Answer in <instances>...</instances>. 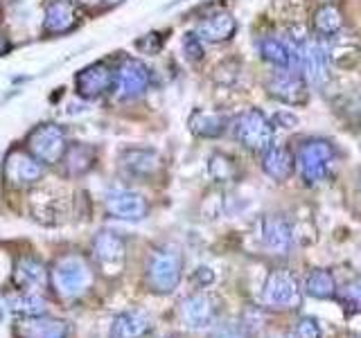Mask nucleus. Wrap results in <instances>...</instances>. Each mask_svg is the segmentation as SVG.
I'll return each instance as SVG.
<instances>
[{
    "label": "nucleus",
    "mask_w": 361,
    "mask_h": 338,
    "mask_svg": "<svg viewBox=\"0 0 361 338\" xmlns=\"http://www.w3.org/2000/svg\"><path fill=\"white\" fill-rule=\"evenodd\" d=\"M50 280H52L54 291L59 293L61 298L75 300V298H82L84 293H88V289L93 287V268H90V264L82 255L68 253L52 264Z\"/></svg>",
    "instance_id": "1"
},
{
    "label": "nucleus",
    "mask_w": 361,
    "mask_h": 338,
    "mask_svg": "<svg viewBox=\"0 0 361 338\" xmlns=\"http://www.w3.org/2000/svg\"><path fill=\"white\" fill-rule=\"evenodd\" d=\"M183 280V255L174 246L156 248L147 262V287L156 296L174 293Z\"/></svg>",
    "instance_id": "2"
},
{
    "label": "nucleus",
    "mask_w": 361,
    "mask_h": 338,
    "mask_svg": "<svg viewBox=\"0 0 361 338\" xmlns=\"http://www.w3.org/2000/svg\"><path fill=\"white\" fill-rule=\"evenodd\" d=\"M235 140L253 154H264L274 144V124L259 108H248L233 124Z\"/></svg>",
    "instance_id": "3"
},
{
    "label": "nucleus",
    "mask_w": 361,
    "mask_h": 338,
    "mask_svg": "<svg viewBox=\"0 0 361 338\" xmlns=\"http://www.w3.org/2000/svg\"><path fill=\"white\" fill-rule=\"evenodd\" d=\"M262 302L269 309H296L302 302L300 280L287 268H274L264 280Z\"/></svg>",
    "instance_id": "4"
},
{
    "label": "nucleus",
    "mask_w": 361,
    "mask_h": 338,
    "mask_svg": "<svg viewBox=\"0 0 361 338\" xmlns=\"http://www.w3.org/2000/svg\"><path fill=\"white\" fill-rule=\"evenodd\" d=\"M27 151L37 158L43 165H56L61 163V158L68 149L66 131L54 122H45L34 127L27 135Z\"/></svg>",
    "instance_id": "5"
},
{
    "label": "nucleus",
    "mask_w": 361,
    "mask_h": 338,
    "mask_svg": "<svg viewBox=\"0 0 361 338\" xmlns=\"http://www.w3.org/2000/svg\"><path fill=\"white\" fill-rule=\"evenodd\" d=\"M334 158H336V151L330 140L312 138L300 146L296 163L300 165V174L307 180V185H319L321 180H325L327 174H330Z\"/></svg>",
    "instance_id": "6"
},
{
    "label": "nucleus",
    "mask_w": 361,
    "mask_h": 338,
    "mask_svg": "<svg viewBox=\"0 0 361 338\" xmlns=\"http://www.w3.org/2000/svg\"><path fill=\"white\" fill-rule=\"evenodd\" d=\"M93 255L102 275L120 277L127 264V242L116 230H102L93 239Z\"/></svg>",
    "instance_id": "7"
},
{
    "label": "nucleus",
    "mask_w": 361,
    "mask_h": 338,
    "mask_svg": "<svg viewBox=\"0 0 361 338\" xmlns=\"http://www.w3.org/2000/svg\"><path fill=\"white\" fill-rule=\"evenodd\" d=\"M267 90L271 97L287 106H302V104H307V97H310L307 79L298 73H291V68L289 70H278L271 75L267 79Z\"/></svg>",
    "instance_id": "8"
},
{
    "label": "nucleus",
    "mask_w": 361,
    "mask_h": 338,
    "mask_svg": "<svg viewBox=\"0 0 361 338\" xmlns=\"http://www.w3.org/2000/svg\"><path fill=\"white\" fill-rule=\"evenodd\" d=\"M3 176L11 187H27L43 178V163H39L27 149H11L5 156Z\"/></svg>",
    "instance_id": "9"
},
{
    "label": "nucleus",
    "mask_w": 361,
    "mask_h": 338,
    "mask_svg": "<svg viewBox=\"0 0 361 338\" xmlns=\"http://www.w3.org/2000/svg\"><path fill=\"white\" fill-rule=\"evenodd\" d=\"M219 318V302L206 291L192 293L180 302V320L190 330H208Z\"/></svg>",
    "instance_id": "10"
},
{
    "label": "nucleus",
    "mask_w": 361,
    "mask_h": 338,
    "mask_svg": "<svg viewBox=\"0 0 361 338\" xmlns=\"http://www.w3.org/2000/svg\"><path fill=\"white\" fill-rule=\"evenodd\" d=\"M149 68L138 59H124L116 70V95L120 99H135L140 97L147 86H149Z\"/></svg>",
    "instance_id": "11"
},
{
    "label": "nucleus",
    "mask_w": 361,
    "mask_h": 338,
    "mask_svg": "<svg viewBox=\"0 0 361 338\" xmlns=\"http://www.w3.org/2000/svg\"><path fill=\"white\" fill-rule=\"evenodd\" d=\"M116 88V73L106 63H90L75 75V90L84 99H97Z\"/></svg>",
    "instance_id": "12"
},
{
    "label": "nucleus",
    "mask_w": 361,
    "mask_h": 338,
    "mask_svg": "<svg viewBox=\"0 0 361 338\" xmlns=\"http://www.w3.org/2000/svg\"><path fill=\"white\" fill-rule=\"evenodd\" d=\"M302 77L314 86H323L330 77V54L316 39H307L298 50Z\"/></svg>",
    "instance_id": "13"
},
{
    "label": "nucleus",
    "mask_w": 361,
    "mask_h": 338,
    "mask_svg": "<svg viewBox=\"0 0 361 338\" xmlns=\"http://www.w3.org/2000/svg\"><path fill=\"white\" fill-rule=\"evenodd\" d=\"M106 210L122 221H142L149 214V203L142 194L131 189H111L106 199Z\"/></svg>",
    "instance_id": "14"
},
{
    "label": "nucleus",
    "mask_w": 361,
    "mask_h": 338,
    "mask_svg": "<svg viewBox=\"0 0 361 338\" xmlns=\"http://www.w3.org/2000/svg\"><path fill=\"white\" fill-rule=\"evenodd\" d=\"M262 242L274 255H287L291 251L296 234L285 214H269L262 221Z\"/></svg>",
    "instance_id": "15"
},
{
    "label": "nucleus",
    "mask_w": 361,
    "mask_h": 338,
    "mask_svg": "<svg viewBox=\"0 0 361 338\" xmlns=\"http://www.w3.org/2000/svg\"><path fill=\"white\" fill-rule=\"evenodd\" d=\"M16 338H66L68 323L52 318V315H32V318H20L14 325Z\"/></svg>",
    "instance_id": "16"
},
{
    "label": "nucleus",
    "mask_w": 361,
    "mask_h": 338,
    "mask_svg": "<svg viewBox=\"0 0 361 338\" xmlns=\"http://www.w3.org/2000/svg\"><path fill=\"white\" fill-rule=\"evenodd\" d=\"M152 332V318L140 309L118 313L111 323V338H145Z\"/></svg>",
    "instance_id": "17"
},
{
    "label": "nucleus",
    "mask_w": 361,
    "mask_h": 338,
    "mask_svg": "<svg viewBox=\"0 0 361 338\" xmlns=\"http://www.w3.org/2000/svg\"><path fill=\"white\" fill-rule=\"evenodd\" d=\"M262 169L269 178H274L276 183H285L296 172V158L291 156L287 146H274L262 154Z\"/></svg>",
    "instance_id": "18"
},
{
    "label": "nucleus",
    "mask_w": 361,
    "mask_h": 338,
    "mask_svg": "<svg viewBox=\"0 0 361 338\" xmlns=\"http://www.w3.org/2000/svg\"><path fill=\"white\" fill-rule=\"evenodd\" d=\"M122 167L127 169L129 174L140 176V178H149L154 176L158 169H161L163 161L154 149H142V146H133V149H124L120 156Z\"/></svg>",
    "instance_id": "19"
},
{
    "label": "nucleus",
    "mask_w": 361,
    "mask_h": 338,
    "mask_svg": "<svg viewBox=\"0 0 361 338\" xmlns=\"http://www.w3.org/2000/svg\"><path fill=\"white\" fill-rule=\"evenodd\" d=\"M237 32V20L228 11H217V14H210L208 18H203L199 23V39L206 43H224L231 41Z\"/></svg>",
    "instance_id": "20"
},
{
    "label": "nucleus",
    "mask_w": 361,
    "mask_h": 338,
    "mask_svg": "<svg viewBox=\"0 0 361 338\" xmlns=\"http://www.w3.org/2000/svg\"><path fill=\"white\" fill-rule=\"evenodd\" d=\"M77 25V11L75 5L68 0H52L45 7L43 32L45 34H66Z\"/></svg>",
    "instance_id": "21"
},
{
    "label": "nucleus",
    "mask_w": 361,
    "mask_h": 338,
    "mask_svg": "<svg viewBox=\"0 0 361 338\" xmlns=\"http://www.w3.org/2000/svg\"><path fill=\"white\" fill-rule=\"evenodd\" d=\"M48 277H50V270L34 257L18 259V264L14 268V282H16V287L23 291L43 289L45 284H48Z\"/></svg>",
    "instance_id": "22"
},
{
    "label": "nucleus",
    "mask_w": 361,
    "mask_h": 338,
    "mask_svg": "<svg viewBox=\"0 0 361 338\" xmlns=\"http://www.w3.org/2000/svg\"><path fill=\"white\" fill-rule=\"evenodd\" d=\"M97 151L86 142H75L68 144V149L61 158V165L66 167L68 176H84L86 172L95 167Z\"/></svg>",
    "instance_id": "23"
},
{
    "label": "nucleus",
    "mask_w": 361,
    "mask_h": 338,
    "mask_svg": "<svg viewBox=\"0 0 361 338\" xmlns=\"http://www.w3.org/2000/svg\"><path fill=\"white\" fill-rule=\"evenodd\" d=\"M336 280L327 268H312L302 280V293L314 300H336Z\"/></svg>",
    "instance_id": "24"
},
{
    "label": "nucleus",
    "mask_w": 361,
    "mask_h": 338,
    "mask_svg": "<svg viewBox=\"0 0 361 338\" xmlns=\"http://www.w3.org/2000/svg\"><path fill=\"white\" fill-rule=\"evenodd\" d=\"M188 127L197 138H219L228 127V118L214 111H195L188 120Z\"/></svg>",
    "instance_id": "25"
},
{
    "label": "nucleus",
    "mask_w": 361,
    "mask_h": 338,
    "mask_svg": "<svg viewBox=\"0 0 361 338\" xmlns=\"http://www.w3.org/2000/svg\"><path fill=\"white\" fill-rule=\"evenodd\" d=\"M312 23H314V32L323 39H332L338 32H343V27H345L343 11L332 3L321 5L319 9H316Z\"/></svg>",
    "instance_id": "26"
},
{
    "label": "nucleus",
    "mask_w": 361,
    "mask_h": 338,
    "mask_svg": "<svg viewBox=\"0 0 361 338\" xmlns=\"http://www.w3.org/2000/svg\"><path fill=\"white\" fill-rule=\"evenodd\" d=\"M32 214L34 219L41 221V223H61L66 217V206H63V199L61 196H52V194H37L32 199Z\"/></svg>",
    "instance_id": "27"
},
{
    "label": "nucleus",
    "mask_w": 361,
    "mask_h": 338,
    "mask_svg": "<svg viewBox=\"0 0 361 338\" xmlns=\"http://www.w3.org/2000/svg\"><path fill=\"white\" fill-rule=\"evenodd\" d=\"M259 56H262L267 63L276 65L278 70H289L293 65V52L287 45V41H282V39L271 37V39L259 41Z\"/></svg>",
    "instance_id": "28"
},
{
    "label": "nucleus",
    "mask_w": 361,
    "mask_h": 338,
    "mask_svg": "<svg viewBox=\"0 0 361 338\" xmlns=\"http://www.w3.org/2000/svg\"><path fill=\"white\" fill-rule=\"evenodd\" d=\"M9 309L11 313H16L18 318H32V315L48 313V300L41 298L37 291H25L9 300Z\"/></svg>",
    "instance_id": "29"
},
{
    "label": "nucleus",
    "mask_w": 361,
    "mask_h": 338,
    "mask_svg": "<svg viewBox=\"0 0 361 338\" xmlns=\"http://www.w3.org/2000/svg\"><path fill=\"white\" fill-rule=\"evenodd\" d=\"M208 174L214 183H233V180L240 178V167H237L235 158L217 151L208 158Z\"/></svg>",
    "instance_id": "30"
},
{
    "label": "nucleus",
    "mask_w": 361,
    "mask_h": 338,
    "mask_svg": "<svg viewBox=\"0 0 361 338\" xmlns=\"http://www.w3.org/2000/svg\"><path fill=\"white\" fill-rule=\"evenodd\" d=\"M336 300L348 313H361V275L350 277L343 287H338Z\"/></svg>",
    "instance_id": "31"
},
{
    "label": "nucleus",
    "mask_w": 361,
    "mask_h": 338,
    "mask_svg": "<svg viewBox=\"0 0 361 338\" xmlns=\"http://www.w3.org/2000/svg\"><path fill=\"white\" fill-rule=\"evenodd\" d=\"M343 56H350V61H357L359 56V48L355 50V43L353 39H345L341 37V32L336 34V41H334V48H332V61L336 65H343Z\"/></svg>",
    "instance_id": "32"
},
{
    "label": "nucleus",
    "mask_w": 361,
    "mask_h": 338,
    "mask_svg": "<svg viewBox=\"0 0 361 338\" xmlns=\"http://www.w3.org/2000/svg\"><path fill=\"white\" fill-rule=\"evenodd\" d=\"M293 338H323L321 323L314 315H302L293 325Z\"/></svg>",
    "instance_id": "33"
},
{
    "label": "nucleus",
    "mask_w": 361,
    "mask_h": 338,
    "mask_svg": "<svg viewBox=\"0 0 361 338\" xmlns=\"http://www.w3.org/2000/svg\"><path fill=\"white\" fill-rule=\"evenodd\" d=\"M210 338H253L246 323H224L212 332Z\"/></svg>",
    "instance_id": "34"
},
{
    "label": "nucleus",
    "mask_w": 361,
    "mask_h": 338,
    "mask_svg": "<svg viewBox=\"0 0 361 338\" xmlns=\"http://www.w3.org/2000/svg\"><path fill=\"white\" fill-rule=\"evenodd\" d=\"M183 52L192 63H199L203 59V41L199 39V34H185L183 37Z\"/></svg>",
    "instance_id": "35"
},
{
    "label": "nucleus",
    "mask_w": 361,
    "mask_h": 338,
    "mask_svg": "<svg viewBox=\"0 0 361 338\" xmlns=\"http://www.w3.org/2000/svg\"><path fill=\"white\" fill-rule=\"evenodd\" d=\"M135 45H138V50H142L147 54H156L158 50H161L163 41L158 39V34H145V37L138 43H135Z\"/></svg>",
    "instance_id": "36"
},
{
    "label": "nucleus",
    "mask_w": 361,
    "mask_h": 338,
    "mask_svg": "<svg viewBox=\"0 0 361 338\" xmlns=\"http://www.w3.org/2000/svg\"><path fill=\"white\" fill-rule=\"evenodd\" d=\"M274 120H276L278 127H282V129H293V127H296V122H298L296 115H291V113H287V111L278 113Z\"/></svg>",
    "instance_id": "37"
},
{
    "label": "nucleus",
    "mask_w": 361,
    "mask_h": 338,
    "mask_svg": "<svg viewBox=\"0 0 361 338\" xmlns=\"http://www.w3.org/2000/svg\"><path fill=\"white\" fill-rule=\"evenodd\" d=\"M197 282H199V284L201 287H210L212 284V282H214V273H212V270L208 268V266H201V268H197Z\"/></svg>",
    "instance_id": "38"
},
{
    "label": "nucleus",
    "mask_w": 361,
    "mask_h": 338,
    "mask_svg": "<svg viewBox=\"0 0 361 338\" xmlns=\"http://www.w3.org/2000/svg\"><path fill=\"white\" fill-rule=\"evenodd\" d=\"M7 52H9V41H7V37H5V32L0 30V56L7 54Z\"/></svg>",
    "instance_id": "39"
},
{
    "label": "nucleus",
    "mask_w": 361,
    "mask_h": 338,
    "mask_svg": "<svg viewBox=\"0 0 361 338\" xmlns=\"http://www.w3.org/2000/svg\"><path fill=\"white\" fill-rule=\"evenodd\" d=\"M102 3H106V5H118V3H122V0H102Z\"/></svg>",
    "instance_id": "40"
},
{
    "label": "nucleus",
    "mask_w": 361,
    "mask_h": 338,
    "mask_svg": "<svg viewBox=\"0 0 361 338\" xmlns=\"http://www.w3.org/2000/svg\"><path fill=\"white\" fill-rule=\"evenodd\" d=\"M359 196H361V183H359Z\"/></svg>",
    "instance_id": "41"
},
{
    "label": "nucleus",
    "mask_w": 361,
    "mask_h": 338,
    "mask_svg": "<svg viewBox=\"0 0 361 338\" xmlns=\"http://www.w3.org/2000/svg\"><path fill=\"white\" fill-rule=\"evenodd\" d=\"M167 338H178V336H167Z\"/></svg>",
    "instance_id": "42"
}]
</instances>
